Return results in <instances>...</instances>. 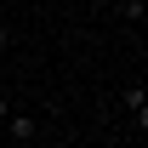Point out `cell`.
Segmentation results:
<instances>
[{"label": "cell", "instance_id": "cell-5", "mask_svg": "<svg viewBox=\"0 0 148 148\" xmlns=\"http://www.w3.org/2000/svg\"><path fill=\"white\" fill-rule=\"evenodd\" d=\"M0 148H6V143H0Z\"/></svg>", "mask_w": 148, "mask_h": 148}, {"label": "cell", "instance_id": "cell-1", "mask_svg": "<svg viewBox=\"0 0 148 148\" xmlns=\"http://www.w3.org/2000/svg\"><path fill=\"white\" fill-rule=\"evenodd\" d=\"M34 114H17V108H12V114H6V137H12V148H23V143H34Z\"/></svg>", "mask_w": 148, "mask_h": 148}, {"label": "cell", "instance_id": "cell-3", "mask_svg": "<svg viewBox=\"0 0 148 148\" xmlns=\"http://www.w3.org/2000/svg\"><path fill=\"white\" fill-rule=\"evenodd\" d=\"M143 12H148V0H125V17L131 23H143Z\"/></svg>", "mask_w": 148, "mask_h": 148}, {"label": "cell", "instance_id": "cell-2", "mask_svg": "<svg viewBox=\"0 0 148 148\" xmlns=\"http://www.w3.org/2000/svg\"><path fill=\"white\" fill-rule=\"evenodd\" d=\"M125 114H131L137 131H148V91L143 86H125Z\"/></svg>", "mask_w": 148, "mask_h": 148}, {"label": "cell", "instance_id": "cell-4", "mask_svg": "<svg viewBox=\"0 0 148 148\" xmlns=\"http://www.w3.org/2000/svg\"><path fill=\"white\" fill-rule=\"evenodd\" d=\"M0 51H6V29H0Z\"/></svg>", "mask_w": 148, "mask_h": 148}]
</instances>
